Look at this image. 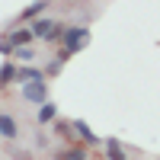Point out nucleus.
I'll return each instance as SVG.
<instances>
[{
	"instance_id": "6",
	"label": "nucleus",
	"mask_w": 160,
	"mask_h": 160,
	"mask_svg": "<svg viewBox=\"0 0 160 160\" xmlns=\"http://www.w3.org/2000/svg\"><path fill=\"white\" fill-rule=\"evenodd\" d=\"M51 3H55V0H32V3L26 7V10H19L16 22H32V19H38V16H42V13L51 7Z\"/></svg>"
},
{
	"instance_id": "1",
	"label": "nucleus",
	"mask_w": 160,
	"mask_h": 160,
	"mask_svg": "<svg viewBox=\"0 0 160 160\" xmlns=\"http://www.w3.org/2000/svg\"><path fill=\"white\" fill-rule=\"evenodd\" d=\"M90 35H93V32H90V26H64L58 42H61V48L74 58L77 51H83V48L90 45Z\"/></svg>"
},
{
	"instance_id": "15",
	"label": "nucleus",
	"mask_w": 160,
	"mask_h": 160,
	"mask_svg": "<svg viewBox=\"0 0 160 160\" xmlns=\"http://www.w3.org/2000/svg\"><path fill=\"white\" fill-rule=\"evenodd\" d=\"M13 74H16V61H7L3 68H0V90L7 83H13Z\"/></svg>"
},
{
	"instance_id": "10",
	"label": "nucleus",
	"mask_w": 160,
	"mask_h": 160,
	"mask_svg": "<svg viewBox=\"0 0 160 160\" xmlns=\"http://www.w3.org/2000/svg\"><path fill=\"white\" fill-rule=\"evenodd\" d=\"M58 118V106L55 102H42V106H35V122L38 125H51Z\"/></svg>"
},
{
	"instance_id": "13",
	"label": "nucleus",
	"mask_w": 160,
	"mask_h": 160,
	"mask_svg": "<svg viewBox=\"0 0 160 160\" xmlns=\"http://www.w3.org/2000/svg\"><path fill=\"white\" fill-rule=\"evenodd\" d=\"M13 61H22V64H35L38 61V48L35 45H22V48H13Z\"/></svg>"
},
{
	"instance_id": "11",
	"label": "nucleus",
	"mask_w": 160,
	"mask_h": 160,
	"mask_svg": "<svg viewBox=\"0 0 160 160\" xmlns=\"http://www.w3.org/2000/svg\"><path fill=\"white\" fill-rule=\"evenodd\" d=\"M68 61H71V55H68V51L61 48L58 55H55V58H51V61L45 64V68H42V71H45V77H58V74H61V68H64Z\"/></svg>"
},
{
	"instance_id": "8",
	"label": "nucleus",
	"mask_w": 160,
	"mask_h": 160,
	"mask_svg": "<svg viewBox=\"0 0 160 160\" xmlns=\"http://www.w3.org/2000/svg\"><path fill=\"white\" fill-rule=\"evenodd\" d=\"M7 38H10V45H13V48L35 45V35H32V29H29V26H16V29H10V32H7Z\"/></svg>"
},
{
	"instance_id": "16",
	"label": "nucleus",
	"mask_w": 160,
	"mask_h": 160,
	"mask_svg": "<svg viewBox=\"0 0 160 160\" xmlns=\"http://www.w3.org/2000/svg\"><path fill=\"white\" fill-rule=\"evenodd\" d=\"M0 55H13V45H10V38H7V32H0Z\"/></svg>"
},
{
	"instance_id": "9",
	"label": "nucleus",
	"mask_w": 160,
	"mask_h": 160,
	"mask_svg": "<svg viewBox=\"0 0 160 160\" xmlns=\"http://www.w3.org/2000/svg\"><path fill=\"white\" fill-rule=\"evenodd\" d=\"M102 148H106V157H109V160H128V151H125V144L118 138H106Z\"/></svg>"
},
{
	"instance_id": "7",
	"label": "nucleus",
	"mask_w": 160,
	"mask_h": 160,
	"mask_svg": "<svg viewBox=\"0 0 160 160\" xmlns=\"http://www.w3.org/2000/svg\"><path fill=\"white\" fill-rule=\"evenodd\" d=\"M32 80H45V71L35 68V64H22V68H16V74H13V83H32Z\"/></svg>"
},
{
	"instance_id": "4",
	"label": "nucleus",
	"mask_w": 160,
	"mask_h": 160,
	"mask_svg": "<svg viewBox=\"0 0 160 160\" xmlns=\"http://www.w3.org/2000/svg\"><path fill=\"white\" fill-rule=\"evenodd\" d=\"M71 128H74V138L83 144V148H102V138L96 135V131H93L83 118H77V122H71Z\"/></svg>"
},
{
	"instance_id": "14",
	"label": "nucleus",
	"mask_w": 160,
	"mask_h": 160,
	"mask_svg": "<svg viewBox=\"0 0 160 160\" xmlns=\"http://www.w3.org/2000/svg\"><path fill=\"white\" fill-rule=\"evenodd\" d=\"M55 135L61 138V141H68V144H77V138H74V128H71V122H64V118H55Z\"/></svg>"
},
{
	"instance_id": "12",
	"label": "nucleus",
	"mask_w": 160,
	"mask_h": 160,
	"mask_svg": "<svg viewBox=\"0 0 160 160\" xmlns=\"http://www.w3.org/2000/svg\"><path fill=\"white\" fill-rule=\"evenodd\" d=\"M55 160H90L87 148H77V144H68V148H61L55 154Z\"/></svg>"
},
{
	"instance_id": "3",
	"label": "nucleus",
	"mask_w": 160,
	"mask_h": 160,
	"mask_svg": "<svg viewBox=\"0 0 160 160\" xmlns=\"http://www.w3.org/2000/svg\"><path fill=\"white\" fill-rule=\"evenodd\" d=\"M19 96H22V102H29V106H42V102H48V83H45V80L22 83L19 87Z\"/></svg>"
},
{
	"instance_id": "2",
	"label": "nucleus",
	"mask_w": 160,
	"mask_h": 160,
	"mask_svg": "<svg viewBox=\"0 0 160 160\" xmlns=\"http://www.w3.org/2000/svg\"><path fill=\"white\" fill-rule=\"evenodd\" d=\"M29 29H32V35H35V42L42 38L45 45H55L58 38H61V29H64V26H61L58 19H51V16H38V19H32Z\"/></svg>"
},
{
	"instance_id": "5",
	"label": "nucleus",
	"mask_w": 160,
	"mask_h": 160,
	"mask_svg": "<svg viewBox=\"0 0 160 160\" xmlns=\"http://www.w3.org/2000/svg\"><path fill=\"white\" fill-rule=\"evenodd\" d=\"M22 128H19V118L10 115L7 109H0V141H19Z\"/></svg>"
}]
</instances>
